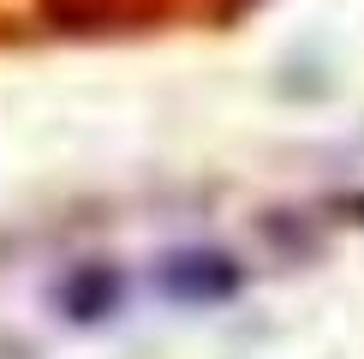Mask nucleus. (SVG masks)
<instances>
[{
  "instance_id": "obj_1",
  "label": "nucleus",
  "mask_w": 364,
  "mask_h": 359,
  "mask_svg": "<svg viewBox=\"0 0 364 359\" xmlns=\"http://www.w3.org/2000/svg\"><path fill=\"white\" fill-rule=\"evenodd\" d=\"M233 281H239V269L221 251H186V258H173L161 269V288L173 299H221V293H233Z\"/></svg>"
},
{
  "instance_id": "obj_2",
  "label": "nucleus",
  "mask_w": 364,
  "mask_h": 359,
  "mask_svg": "<svg viewBox=\"0 0 364 359\" xmlns=\"http://www.w3.org/2000/svg\"><path fill=\"white\" fill-rule=\"evenodd\" d=\"M42 12L72 30H90V24H108V19H126L132 0H42Z\"/></svg>"
}]
</instances>
